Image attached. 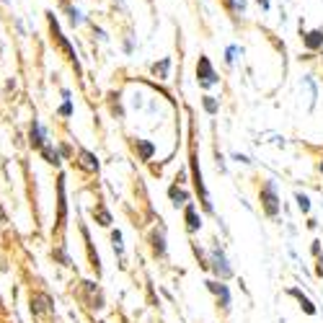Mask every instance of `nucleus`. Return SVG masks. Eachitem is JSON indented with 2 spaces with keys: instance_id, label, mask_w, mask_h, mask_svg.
Segmentation results:
<instances>
[{
  "instance_id": "f257e3e1",
  "label": "nucleus",
  "mask_w": 323,
  "mask_h": 323,
  "mask_svg": "<svg viewBox=\"0 0 323 323\" xmlns=\"http://www.w3.org/2000/svg\"><path fill=\"white\" fill-rule=\"evenodd\" d=\"M189 168H191L194 189H196V194H199L202 207H205L207 212H212V202H210V194H207V186H205V181H202V168H199V160H196V147H194V145H191V150H189Z\"/></svg>"
},
{
  "instance_id": "f03ea898",
  "label": "nucleus",
  "mask_w": 323,
  "mask_h": 323,
  "mask_svg": "<svg viewBox=\"0 0 323 323\" xmlns=\"http://www.w3.org/2000/svg\"><path fill=\"white\" fill-rule=\"evenodd\" d=\"M217 72H215V67H212V62H210V57L207 55H199V62H196V83H199V88H212V86H217Z\"/></svg>"
},
{
  "instance_id": "7ed1b4c3",
  "label": "nucleus",
  "mask_w": 323,
  "mask_h": 323,
  "mask_svg": "<svg viewBox=\"0 0 323 323\" xmlns=\"http://www.w3.org/2000/svg\"><path fill=\"white\" fill-rule=\"evenodd\" d=\"M259 199H261V210L266 217H277L279 212V196H277V186L274 181H264L261 191H259Z\"/></svg>"
},
{
  "instance_id": "20e7f679",
  "label": "nucleus",
  "mask_w": 323,
  "mask_h": 323,
  "mask_svg": "<svg viewBox=\"0 0 323 323\" xmlns=\"http://www.w3.org/2000/svg\"><path fill=\"white\" fill-rule=\"evenodd\" d=\"M47 16H49V29H52V36L57 39V44H60V49H62V52L67 55V60H70V62L75 65V70H80V65H78V55L72 52V47H70V42H67V39L62 36V31H60V26H57V21H55V16H52V13H47Z\"/></svg>"
},
{
  "instance_id": "39448f33",
  "label": "nucleus",
  "mask_w": 323,
  "mask_h": 323,
  "mask_svg": "<svg viewBox=\"0 0 323 323\" xmlns=\"http://www.w3.org/2000/svg\"><path fill=\"white\" fill-rule=\"evenodd\" d=\"M212 269H215V274H217L220 279L233 277V269H230V264H228V259H225V254H222L220 249L212 251Z\"/></svg>"
},
{
  "instance_id": "423d86ee",
  "label": "nucleus",
  "mask_w": 323,
  "mask_h": 323,
  "mask_svg": "<svg viewBox=\"0 0 323 323\" xmlns=\"http://www.w3.org/2000/svg\"><path fill=\"white\" fill-rule=\"evenodd\" d=\"M303 47H305L308 52H318V49H323V29L303 31Z\"/></svg>"
},
{
  "instance_id": "0eeeda50",
  "label": "nucleus",
  "mask_w": 323,
  "mask_h": 323,
  "mask_svg": "<svg viewBox=\"0 0 323 323\" xmlns=\"http://www.w3.org/2000/svg\"><path fill=\"white\" fill-rule=\"evenodd\" d=\"M207 287H210V292L217 297V303L222 305V310H228V308H230V292H228V287L222 285V282H207Z\"/></svg>"
},
{
  "instance_id": "6e6552de",
  "label": "nucleus",
  "mask_w": 323,
  "mask_h": 323,
  "mask_svg": "<svg viewBox=\"0 0 323 323\" xmlns=\"http://www.w3.org/2000/svg\"><path fill=\"white\" fill-rule=\"evenodd\" d=\"M184 220H186V230L189 233H196L202 228V217L196 215V207L191 205V202H186V210H184Z\"/></svg>"
},
{
  "instance_id": "1a4fd4ad",
  "label": "nucleus",
  "mask_w": 323,
  "mask_h": 323,
  "mask_svg": "<svg viewBox=\"0 0 323 323\" xmlns=\"http://www.w3.org/2000/svg\"><path fill=\"white\" fill-rule=\"evenodd\" d=\"M132 147L140 155V160H150L153 153H155V145L153 142H145V140H132Z\"/></svg>"
},
{
  "instance_id": "9d476101",
  "label": "nucleus",
  "mask_w": 323,
  "mask_h": 323,
  "mask_svg": "<svg viewBox=\"0 0 323 323\" xmlns=\"http://www.w3.org/2000/svg\"><path fill=\"white\" fill-rule=\"evenodd\" d=\"M31 145H34V147H39V150H42V147L47 145V135H44V130H42V127H39V122H34V125H31Z\"/></svg>"
},
{
  "instance_id": "9b49d317",
  "label": "nucleus",
  "mask_w": 323,
  "mask_h": 323,
  "mask_svg": "<svg viewBox=\"0 0 323 323\" xmlns=\"http://www.w3.org/2000/svg\"><path fill=\"white\" fill-rule=\"evenodd\" d=\"M168 196H171V202H173L176 207H179V205H186V202H189V194H186L179 184H173V186L168 189Z\"/></svg>"
},
{
  "instance_id": "f8f14e48",
  "label": "nucleus",
  "mask_w": 323,
  "mask_h": 323,
  "mask_svg": "<svg viewBox=\"0 0 323 323\" xmlns=\"http://www.w3.org/2000/svg\"><path fill=\"white\" fill-rule=\"evenodd\" d=\"M290 295H292V297H297L300 308H303V310H305L308 315H315V308H313V303H310V300H308V297H305V295H303L300 290H295V287H292V290H290Z\"/></svg>"
},
{
  "instance_id": "ddd939ff",
  "label": "nucleus",
  "mask_w": 323,
  "mask_h": 323,
  "mask_svg": "<svg viewBox=\"0 0 323 323\" xmlns=\"http://www.w3.org/2000/svg\"><path fill=\"white\" fill-rule=\"evenodd\" d=\"M80 166L88 168V171H98V160H96V155H91L88 150H80Z\"/></svg>"
},
{
  "instance_id": "4468645a",
  "label": "nucleus",
  "mask_w": 323,
  "mask_h": 323,
  "mask_svg": "<svg viewBox=\"0 0 323 323\" xmlns=\"http://www.w3.org/2000/svg\"><path fill=\"white\" fill-rule=\"evenodd\" d=\"M168 67H171V60L163 57L160 62L153 65V75H158V80H166V78H168Z\"/></svg>"
},
{
  "instance_id": "2eb2a0df",
  "label": "nucleus",
  "mask_w": 323,
  "mask_h": 323,
  "mask_svg": "<svg viewBox=\"0 0 323 323\" xmlns=\"http://www.w3.org/2000/svg\"><path fill=\"white\" fill-rule=\"evenodd\" d=\"M47 305H49V297H47V295H34V297H31V310H34L36 315L44 313V310H49Z\"/></svg>"
},
{
  "instance_id": "dca6fc26",
  "label": "nucleus",
  "mask_w": 323,
  "mask_h": 323,
  "mask_svg": "<svg viewBox=\"0 0 323 323\" xmlns=\"http://www.w3.org/2000/svg\"><path fill=\"white\" fill-rule=\"evenodd\" d=\"M202 106H205L207 114H217V109H220V104H217L215 96H202Z\"/></svg>"
},
{
  "instance_id": "f3484780",
  "label": "nucleus",
  "mask_w": 323,
  "mask_h": 323,
  "mask_svg": "<svg viewBox=\"0 0 323 323\" xmlns=\"http://www.w3.org/2000/svg\"><path fill=\"white\" fill-rule=\"evenodd\" d=\"M153 251H155L158 256H163V254H166V243H163V233H160V238H158V235H153Z\"/></svg>"
},
{
  "instance_id": "a211bd4d",
  "label": "nucleus",
  "mask_w": 323,
  "mask_h": 323,
  "mask_svg": "<svg viewBox=\"0 0 323 323\" xmlns=\"http://www.w3.org/2000/svg\"><path fill=\"white\" fill-rule=\"evenodd\" d=\"M65 212H67V207H65V184L60 179V225L65 222Z\"/></svg>"
},
{
  "instance_id": "6ab92c4d",
  "label": "nucleus",
  "mask_w": 323,
  "mask_h": 323,
  "mask_svg": "<svg viewBox=\"0 0 323 323\" xmlns=\"http://www.w3.org/2000/svg\"><path fill=\"white\" fill-rule=\"evenodd\" d=\"M67 13H70V23H72V26H78L80 21H83V16H80L78 8H67Z\"/></svg>"
},
{
  "instance_id": "aec40b11",
  "label": "nucleus",
  "mask_w": 323,
  "mask_h": 323,
  "mask_svg": "<svg viewBox=\"0 0 323 323\" xmlns=\"http://www.w3.org/2000/svg\"><path fill=\"white\" fill-rule=\"evenodd\" d=\"M230 8H233V13H243L246 11V0H230Z\"/></svg>"
},
{
  "instance_id": "412c9836",
  "label": "nucleus",
  "mask_w": 323,
  "mask_h": 323,
  "mask_svg": "<svg viewBox=\"0 0 323 323\" xmlns=\"http://www.w3.org/2000/svg\"><path fill=\"white\" fill-rule=\"evenodd\" d=\"M297 205H300V210H303V212H308V210H310V202H308V196H305V194H297Z\"/></svg>"
},
{
  "instance_id": "4be33fe9",
  "label": "nucleus",
  "mask_w": 323,
  "mask_h": 323,
  "mask_svg": "<svg viewBox=\"0 0 323 323\" xmlns=\"http://www.w3.org/2000/svg\"><path fill=\"white\" fill-rule=\"evenodd\" d=\"M111 240H114V249H116V251H122V233L116 230V233L111 235Z\"/></svg>"
},
{
  "instance_id": "5701e85b",
  "label": "nucleus",
  "mask_w": 323,
  "mask_h": 323,
  "mask_svg": "<svg viewBox=\"0 0 323 323\" xmlns=\"http://www.w3.org/2000/svg\"><path fill=\"white\" fill-rule=\"evenodd\" d=\"M235 55H238V47H228V52H225V60L233 65V62H235Z\"/></svg>"
},
{
  "instance_id": "b1692460",
  "label": "nucleus",
  "mask_w": 323,
  "mask_h": 323,
  "mask_svg": "<svg viewBox=\"0 0 323 323\" xmlns=\"http://www.w3.org/2000/svg\"><path fill=\"white\" fill-rule=\"evenodd\" d=\"M98 220H101V225H111V215L106 210H98Z\"/></svg>"
},
{
  "instance_id": "393cba45",
  "label": "nucleus",
  "mask_w": 323,
  "mask_h": 323,
  "mask_svg": "<svg viewBox=\"0 0 323 323\" xmlns=\"http://www.w3.org/2000/svg\"><path fill=\"white\" fill-rule=\"evenodd\" d=\"M60 114H62V116H70V114H72V104H70V101H65V104H62V109H60Z\"/></svg>"
},
{
  "instance_id": "a878e982",
  "label": "nucleus",
  "mask_w": 323,
  "mask_h": 323,
  "mask_svg": "<svg viewBox=\"0 0 323 323\" xmlns=\"http://www.w3.org/2000/svg\"><path fill=\"white\" fill-rule=\"evenodd\" d=\"M259 6H261V8L266 11V8H269V0H259Z\"/></svg>"
},
{
  "instance_id": "bb28decb",
  "label": "nucleus",
  "mask_w": 323,
  "mask_h": 323,
  "mask_svg": "<svg viewBox=\"0 0 323 323\" xmlns=\"http://www.w3.org/2000/svg\"><path fill=\"white\" fill-rule=\"evenodd\" d=\"M318 168H320V173H323V160H320V163H318Z\"/></svg>"
},
{
  "instance_id": "cd10ccee",
  "label": "nucleus",
  "mask_w": 323,
  "mask_h": 323,
  "mask_svg": "<svg viewBox=\"0 0 323 323\" xmlns=\"http://www.w3.org/2000/svg\"><path fill=\"white\" fill-rule=\"evenodd\" d=\"M98 323H104V320H98Z\"/></svg>"
}]
</instances>
